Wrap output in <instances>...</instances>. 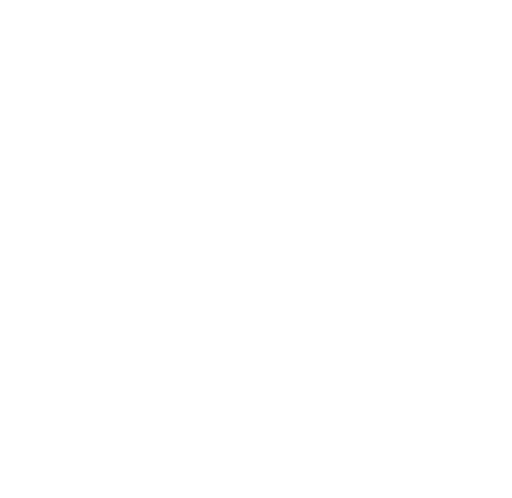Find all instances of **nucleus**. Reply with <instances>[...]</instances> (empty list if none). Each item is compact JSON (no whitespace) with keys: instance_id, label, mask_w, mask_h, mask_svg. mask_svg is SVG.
<instances>
[]
</instances>
